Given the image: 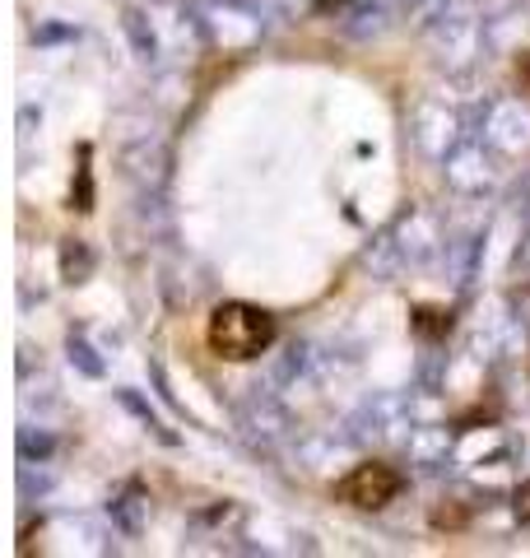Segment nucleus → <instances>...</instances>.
Here are the masks:
<instances>
[{
    "instance_id": "nucleus-7",
    "label": "nucleus",
    "mask_w": 530,
    "mask_h": 558,
    "mask_svg": "<svg viewBox=\"0 0 530 558\" xmlns=\"http://www.w3.org/2000/svg\"><path fill=\"white\" fill-rule=\"evenodd\" d=\"M517 517H521V521H530V484H521V488H517Z\"/></svg>"
},
{
    "instance_id": "nucleus-2",
    "label": "nucleus",
    "mask_w": 530,
    "mask_h": 558,
    "mask_svg": "<svg viewBox=\"0 0 530 558\" xmlns=\"http://www.w3.org/2000/svg\"><path fill=\"white\" fill-rule=\"evenodd\" d=\"M400 488H405V480L396 475L392 465L363 461V465H353L340 484H335V498L349 502V508H359V512H377L400 494Z\"/></svg>"
},
{
    "instance_id": "nucleus-1",
    "label": "nucleus",
    "mask_w": 530,
    "mask_h": 558,
    "mask_svg": "<svg viewBox=\"0 0 530 558\" xmlns=\"http://www.w3.org/2000/svg\"><path fill=\"white\" fill-rule=\"evenodd\" d=\"M205 340L228 363H252L275 344V317L252 303H219L205 322Z\"/></svg>"
},
{
    "instance_id": "nucleus-5",
    "label": "nucleus",
    "mask_w": 530,
    "mask_h": 558,
    "mask_svg": "<svg viewBox=\"0 0 530 558\" xmlns=\"http://www.w3.org/2000/svg\"><path fill=\"white\" fill-rule=\"evenodd\" d=\"M433 526H437V531H461V526H466V512H461V508H437V512H433Z\"/></svg>"
},
{
    "instance_id": "nucleus-4",
    "label": "nucleus",
    "mask_w": 530,
    "mask_h": 558,
    "mask_svg": "<svg viewBox=\"0 0 530 558\" xmlns=\"http://www.w3.org/2000/svg\"><path fill=\"white\" fill-rule=\"evenodd\" d=\"M414 326L423 330V336H447V330H451V312H433V307H423L419 317H414Z\"/></svg>"
},
{
    "instance_id": "nucleus-6",
    "label": "nucleus",
    "mask_w": 530,
    "mask_h": 558,
    "mask_svg": "<svg viewBox=\"0 0 530 558\" xmlns=\"http://www.w3.org/2000/svg\"><path fill=\"white\" fill-rule=\"evenodd\" d=\"M70 359H80L88 377H98V373H103V368H98V363H94V359H88V349H84V344H70Z\"/></svg>"
},
{
    "instance_id": "nucleus-8",
    "label": "nucleus",
    "mask_w": 530,
    "mask_h": 558,
    "mask_svg": "<svg viewBox=\"0 0 530 558\" xmlns=\"http://www.w3.org/2000/svg\"><path fill=\"white\" fill-rule=\"evenodd\" d=\"M521 84H526V89H530V57L521 61Z\"/></svg>"
},
{
    "instance_id": "nucleus-3",
    "label": "nucleus",
    "mask_w": 530,
    "mask_h": 558,
    "mask_svg": "<svg viewBox=\"0 0 530 558\" xmlns=\"http://www.w3.org/2000/svg\"><path fill=\"white\" fill-rule=\"evenodd\" d=\"M61 270H65L70 284H84L88 270H94V256H88V252L80 247V242H65V252H61Z\"/></svg>"
}]
</instances>
